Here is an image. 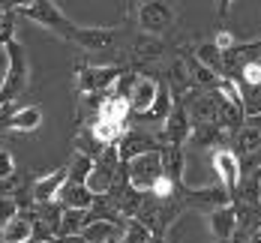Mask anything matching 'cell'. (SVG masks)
I'll list each match as a JSON object with an SVG mask.
<instances>
[{"label": "cell", "instance_id": "5b68a950", "mask_svg": "<svg viewBox=\"0 0 261 243\" xmlns=\"http://www.w3.org/2000/svg\"><path fill=\"white\" fill-rule=\"evenodd\" d=\"M180 201L186 207H192V210H198V213L207 216L210 210H216V207H225V204H231V195L225 192V189L219 186H186L180 183Z\"/></svg>", "mask_w": 261, "mask_h": 243}, {"label": "cell", "instance_id": "8fae6325", "mask_svg": "<svg viewBox=\"0 0 261 243\" xmlns=\"http://www.w3.org/2000/svg\"><path fill=\"white\" fill-rule=\"evenodd\" d=\"M156 90H159V81L150 78V75H135V84L129 87V93H126V102H129L132 114L135 117H147L150 114V108H153V99H156Z\"/></svg>", "mask_w": 261, "mask_h": 243}, {"label": "cell", "instance_id": "3957f363", "mask_svg": "<svg viewBox=\"0 0 261 243\" xmlns=\"http://www.w3.org/2000/svg\"><path fill=\"white\" fill-rule=\"evenodd\" d=\"M135 21L141 27V33L147 36H159L165 30H171L177 21V12L168 0H138L135 6Z\"/></svg>", "mask_w": 261, "mask_h": 243}, {"label": "cell", "instance_id": "7c38bea8", "mask_svg": "<svg viewBox=\"0 0 261 243\" xmlns=\"http://www.w3.org/2000/svg\"><path fill=\"white\" fill-rule=\"evenodd\" d=\"M189 135H192V120H189L186 108L177 102V105L171 108V114L162 120L159 144H177V147H183V144L189 141Z\"/></svg>", "mask_w": 261, "mask_h": 243}, {"label": "cell", "instance_id": "6da1fadb", "mask_svg": "<svg viewBox=\"0 0 261 243\" xmlns=\"http://www.w3.org/2000/svg\"><path fill=\"white\" fill-rule=\"evenodd\" d=\"M3 54H6V72H3V84H0V111L12 105L27 90V81H30V60H27L24 45L15 36L9 42H3Z\"/></svg>", "mask_w": 261, "mask_h": 243}, {"label": "cell", "instance_id": "f35d334b", "mask_svg": "<svg viewBox=\"0 0 261 243\" xmlns=\"http://www.w3.org/2000/svg\"><path fill=\"white\" fill-rule=\"evenodd\" d=\"M153 243H165V240H156V237H153Z\"/></svg>", "mask_w": 261, "mask_h": 243}, {"label": "cell", "instance_id": "9c48e42d", "mask_svg": "<svg viewBox=\"0 0 261 243\" xmlns=\"http://www.w3.org/2000/svg\"><path fill=\"white\" fill-rule=\"evenodd\" d=\"M210 162H213V171H216V177H219V186L225 189L228 195H234L237 183H240V159H237L234 150H228V147H216L213 153H210Z\"/></svg>", "mask_w": 261, "mask_h": 243}, {"label": "cell", "instance_id": "f1b7e54d", "mask_svg": "<svg viewBox=\"0 0 261 243\" xmlns=\"http://www.w3.org/2000/svg\"><path fill=\"white\" fill-rule=\"evenodd\" d=\"M147 195H153L156 201H168V198H174V195H177V183H174L168 174H159L156 183L150 186V192H147Z\"/></svg>", "mask_w": 261, "mask_h": 243}, {"label": "cell", "instance_id": "74e56055", "mask_svg": "<svg viewBox=\"0 0 261 243\" xmlns=\"http://www.w3.org/2000/svg\"><path fill=\"white\" fill-rule=\"evenodd\" d=\"M255 231H258V234H261V222H258V228H255Z\"/></svg>", "mask_w": 261, "mask_h": 243}, {"label": "cell", "instance_id": "52a82bcc", "mask_svg": "<svg viewBox=\"0 0 261 243\" xmlns=\"http://www.w3.org/2000/svg\"><path fill=\"white\" fill-rule=\"evenodd\" d=\"M117 42H120V30H108V27H79L72 36V45H79L87 54L114 51Z\"/></svg>", "mask_w": 261, "mask_h": 243}, {"label": "cell", "instance_id": "d6986e66", "mask_svg": "<svg viewBox=\"0 0 261 243\" xmlns=\"http://www.w3.org/2000/svg\"><path fill=\"white\" fill-rule=\"evenodd\" d=\"M96 117H99V120H111V123L129 126L126 120L132 117V108L123 96H117V93H102V102L96 108ZM96 117H93V120H96Z\"/></svg>", "mask_w": 261, "mask_h": 243}, {"label": "cell", "instance_id": "e575fe53", "mask_svg": "<svg viewBox=\"0 0 261 243\" xmlns=\"http://www.w3.org/2000/svg\"><path fill=\"white\" fill-rule=\"evenodd\" d=\"M249 243H261V234H258V231H252V234H249Z\"/></svg>", "mask_w": 261, "mask_h": 243}, {"label": "cell", "instance_id": "83f0119b", "mask_svg": "<svg viewBox=\"0 0 261 243\" xmlns=\"http://www.w3.org/2000/svg\"><path fill=\"white\" fill-rule=\"evenodd\" d=\"M90 168H93V159H90V156H84V153H75V156H72V165H66L69 183H84V180H87V174H90Z\"/></svg>", "mask_w": 261, "mask_h": 243}, {"label": "cell", "instance_id": "4316f807", "mask_svg": "<svg viewBox=\"0 0 261 243\" xmlns=\"http://www.w3.org/2000/svg\"><path fill=\"white\" fill-rule=\"evenodd\" d=\"M117 243H153V234L147 225H141L138 219H126L123 222V234Z\"/></svg>", "mask_w": 261, "mask_h": 243}, {"label": "cell", "instance_id": "8992f818", "mask_svg": "<svg viewBox=\"0 0 261 243\" xmlns=\"http://www.w3.org/2000/svg\"><path fill=\"white\" fill-rule=\"evenodd\" d=\"M126 72V66H87V69H79L75 75V84H79V93L87 96V93H111L117 78Z\"/></svg>", "mask_w": 261, "mask_h": 243}, {"label": "cell", "instance_id": "603a6c76", "mask_svg": "<svg viewBox=\"0 0 261 243\" xmlns=\"http://www.w3.org/2000/svg\"><path fill=\"white\" fill-rule=\"evenodd\" d=\"M126 132V126L123 123H111V120H90V135H93V141L99 144V147H111V144H117L120 138Z\"/></svg>", "mask_w": 261, "mask_h": 243}, {"label": "cell", "instance_id": "484cf974", "mask_svg": "<svg viewBox=\"0 0 261 243\" xmlns=\"http://www.w3.org/2000/svg\"><path fill=\"white\" fill-rule=\"evenodd\" d=\"M201 66H207V69H213L216 75H222V51L213 45V39L210 42H198L195 45V54H192Z\"/></svg>", "mask_w": 261, "mask_h": 243}, {"label": "cell", "instance_id": "e0dca14e", "mask_svg": "<svg viewBox=\"0 0 261 243\" xmlns=\"http://www.w3.org/2000/svg\"><path fill=\"white\" fill-rule=\"evenodd\" d=\"M33 240V216L30 210H21L15 219L0 225V243H30Z\"/></svg>", "mask_w": 261, "mask_h": 243}, {"label": "cell", "instance_id": "ba28073f", "mask_svg": "<svg viewBox=\"0 0 261 243\" xmlns=\"http://www.w3.org/2000/svg\"><path fill=\"white\" fill-rule=\"evenodd\" d=\"M42 126V108L24 105V108H6L0 111V132H36Z\"/></svg>", "mask_w": 261, "mask_h": 243}, {"label": "cell", "instance_id": "836d02e7", "mask_svg": "<svg viewBox=\"0 0 261 243\" xmlns=\"http://www.w3.org/2000/svg\"><path fill=\"white\" fill-rule=\"evenodd\" d=\"M57 243H84L81 234H69V237H57Z\"/></svg>", "mask_w": 261, "mask_h": 243}, {"label": "cell", "instance_id": "f546056e", "mask_svg": "<svg viewBox=\"0 0 261 243\" xmlns=\"http://www.w3.org/2000/svg\"><path fill=\"white\" fill-rule=\"evenodd\" d=\"M18 213H21L18 201H15L12 195H0V225H6L9 219H15Z\"/></svg>", "mask_w": 261, "mask_h": 243}, {"label": "cell", "instance_id": "ac0fdd59", "mask_svg": "<svg viewBox=\"0 0 261 243\" xmlns=\"http://www.w3.org/2000/svg\"><path fill=\"white\" fill-rule=\"evenodd\" d=\"M120 165H123V162H120ZM120 165H105V162L93 159V168H90V174H87V180H84L87 192H90L93 198L108 195V189H111V183H114V174H117Z\"/></svg>", "mask_w": 261, "mask_h": 243}, {"label": "cell", "instance_id": "8d00e7d4", "mask_svg": "<svg viewBox=\"0 0 261 243\" xmlns=\"http://www.w3.org/2000/svg\"><path fill=\"white\" fill-rule=\"evenodd\" d=\"M30 243H57V240H30Z\"/></svg>", "mask_w": 261, "mask_h": 243}, {"label": "cell", "instance_id": "30bf717a", "mask_svg": "<svg viewBox=\"0 0 261 243\" xmlns=\"http://www.w3.org/2000/svg\"><path fill=\"white\" fill-rule=\"evenodd\" d=\"M159 147H162V144H159V135L144 132V129H129V126H126L123 138L117 141V156H120V162H129V159H135V156H141V153L159 150Z\"/></svg>", "mask_w": 261, "mask_h": 243}, {"label": "cell", "instance_id": "d590c367", "mask_svg": "<svg viewBox=\"0 0 261 243\" xmlns=\"http://www.w3.org/2000/svg\"><path fill=\"white\" fill-rule=\"evenodd\" d=\"M252 177H258V180H261V165L255 168V171H252Z\"/></svg>", "mask_w": 261, "mask_h": 243}, {"label": "cell", "instance_id": "4fadbf2b", "mask_svg": "<svg viewBox=\"0 0 261 243\" xmlns=\"http://www.w3.org/2000/svg\"><path fill=\"white\" fill-rule=\"evenodd\" d=\"M69 180V174H66V168H54L48 174H42L33 189H30V198H33V204H51L54 198H57V192L63 189V183Z\"/></svg>", "mask_w": 261, "mask_h": 243}, {"label": "cell", "instance_id": "ffe728a7", "mask_svg": "<svg viewBox=\"0 0 261 243\" xmlns=\"http://www.w3.org/2000/svg\"><path fill=\"white\" fill-rule=\"evenodd\" d=\"M159 156H162V171L180 186L183 183V165H186L183 147H177V144H162V147H159Z\"/></svg>", "mask_w": 261, "mask_h": 243}, {"label": "cell", "instance_id": "277c9868", "mask_svg": "<svg viewBox=\"0 0 261 243\" xmlns=\"http://www.w3.org/2000/svg\"><path fill=\"white\" fill-rule=\"evenodd\" d=\"M126 165V180H129L132 189H138V192H150V186L156 183L159 174H165L162 171V156H159V150H150V153H141V156H135V159L123 162Z\"/></svg>", "mask_w": 261, "mask_h": 243}, {"label": "cell", "instance_id": "4dcf8cb0", "mask_svg": "<svg viewBox=\"0 0 261 243\" xmlns=\"http://www.w3.org/2000/svg\"><path fill=\"white\" fill-rule=\"evenodd\" d=\"M12 174H15V156H12V150L0 147V180H6Z\"/></svg>", "mask_w": 261, "mask_h": 243}, {"label": "cell", "instance_id": "2e32d148", "mask_svg": "<svg viewBox=\"0 0 261 243\" xmlns=\"http://www.w3.org/2000/svg\"><path fill=\"white\" fill-rule=\"evenodd\" d=\"M54 201H57L63 210H90L96 198L87 192V186H84V183H69V180H66V183H63V189L57 192V198H54Z\"/></svg>", "mask_w": 261, "mask_h": 243}, {"label": "cell", "instance_id": "1f68e13d", "mask_svg": "<svg viewBox=\"0 0 261 243\" xmlns=\"http://www.w3.org/2000/svg\"><path fill=\"white\" fill-rule=\"evenodd\" d=\"M213 45H216L219 51H228V48L237 45V42H234V36H231L228 30H219V33H216V39H213Z\"/></svg>", "mask_w": 261, "mask_h": 243}, {"label": "cell", "instance_id": "d4e9b609", "mask_svg": "<svg viewBox=\"0 0 261 243\" xmlns=\"http://www.w3.org/2000/svg\"><path fill=\"white\" fill-rule=\"evenodd\" d=\"M177 105L174 102V93H171V87L165 84V81H159V90H156V99H153V108H150V114L144 117V120H153V123H162L168 114H171V108Z\"/></svg>", "mask_w": 261, "mask_h": 243}, {"label": "cell", "instance_id": "9a60e30c", "mask_svg": "<svg viewBox=\"0 0 261 243\" xmlns=\"http://www.w3.org/2000/svg\"><path fill=\"white\" fill-rule=\"evenodd\" d=\"M120 234H123V219H93L81 231L84 243H117Z\"/></svg>", "mask_w": 261, "mask_h": 243}, {"label": "cell", "instance_id": "7402d4cb", "mask_svg": "<svg viewBox=\"0 0 261 243\" xmlns=\"http://www.w3.org/2000/svg\"><path fill=\"white\" fill-rule=\"evenodd\" d=\"M96 216L90 210H63L60 213V225H57V237H69V234H81Z\"/></svg>", "mask_w": 261, "mask_h": 243}, {"label": "cell", "instance_id": "5bb4252c", "mask_svg": "<svg viewBox=\"0 0 261 243\" xmlns=\"http://www.w3.org/2000/svg\"><path fill=\"white\" fill-rule=\"evenodd\" d=\"M207 231L210 237L219 243V240H231L237 231V216H234V207L225 204V207H216L207 213Z\"/></svg>", "mask_w": 261, "mask_h": 243}, {"label": "cell", "instance_id": "7a4b0ae2", "mask_svg": "<svg viewBox=\"0 0 261 243\" xmlns=\"http://www.w3.org/2000/svg\"><path fill=\"white\" fill-rule=\"evenodd\" d=\"M18 15H24V18H30V21H36L39 27H48L51 33L63 36L66 42H72V36H75V30H79V24L69 21V18L57 9L54 0H33V3H27V6L18 9Z\"/></svg>", "mask_w": 261, "mask_h": 243}, {"label": "cell", "instance_id": "cb8c5ba5", "mask_svg": "<svg viewBox=\"0 0 261 243\" xmlns=\"http://www.w3.org/2000/svg\"><path fill=\"white\" fill-rule=\"evenodd\" d=\"M183 60H186V69H189V81H192V87H198V90H216V84H219L222 75H216L213 69L201 66L192 54H189V57H183Z\"/></svg>", "mask_w": 261, "mask_h": 243}, {"label": "cell", "instance_id": "44dd1931", "mask_svg": "<svg viewBox=\"0 0 261 243\" xmlns=\"http://www.w3.org/2000/svg\"><path fill=\"white\" fill-rule=\"evenodd\" d=\"M132 51H135V60H141V63H156L159 57L165 54V42H162L159 36H147V33H141V36H135Z\"/></svg>", "mask_w": 261, "mask_h": 243}, {"label": "cell", "instance_id": "d6a6232c", "mask_svg": "<svg viewBox=\"0 0 261 243\" xmlns=\"http://www.w3.org/2000/svg\"><path fill=\"white\" fill-rule=\"evenodd\" d=\"M228 6H231V0H216V12L219 15H228Z\"/></svg>", "mask_w": 261, "mask_h": 243}]
</instances>
